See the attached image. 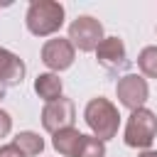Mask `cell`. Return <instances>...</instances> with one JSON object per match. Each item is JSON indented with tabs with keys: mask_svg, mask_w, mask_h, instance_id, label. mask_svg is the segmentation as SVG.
Instances as JSON below:
<instances>
[{
	"mask_svg": "<svg viewBox=\"0 0 157 157\" xmlns=\"http://www.w3.org/2000/svg\"><path fill=\"white\" fill-rule=\"evenodd\" d=\"M64 5L56 0H32L25 15V25L34 37H54L64 27Z\"/></svg>",
	"mask_w": 157,
	"mask_h": 157,
	"instance_id": "6da1fadb",
	"label": "cell"
},
{
	"mask_svg": "<svg viewBox=\"0 0 157 157\" xmlns=\"http://www.w3.org/2000/svg\"><path fill=\"white\" fill-rule=\"evenodd\" d=\"M83 120L86 125L91 128V135H96L98 140L108 142L118 135V128H120V113L115 108V103H110L108 98L98 96V98H91L83 108Z\"/></svg>",
	"mask_w": 157,
	"mask_h": 157,
	"instance_id": "7a4b0ae2",
	"label": "cell"
},
{
	"mask_svg": "<svg viewBox=\"0 0 157 157\" xmlns=\"http://www.w3.org/2000/svg\"><path fill=\"white\" fill-rule=\"evenodd\" d=\"M157 137V115L150 110V108H137L128 115V123H125V132H123V140L128 147L132 150H150L152 142Z\"/></svg>",
	"mask_w": 157,
	"mask_h": 157,
	"instance_id": "3957f363",
	"label": "cell"
},
{
	"mask_svg": "<svg viewBox=\"0 0 157 157\" xmlns=\"http://www.w3.org/2000/svg\"><path fill=\"white\" fill-rule=\"evenodd\" d=\"M103 39H105L103 25H101V20H96L91 15H78L69 25V42L78 52H96Z\"/></svg>",
	"mask_w": 157,
	"mask_h": 157,
	"instance_id": "277c9868",
	"label": "cell"
},
{
	"mask_svg": "<svg viewBox=\"0 0 157 157\" xmlns=\"http://www.w3.org/2000/svg\"><path fill=\"white\" fill-rule=\"evenodd\" d=\"M42 64L52 71V74H59V71H66L74 59H76V47L69 42V37H52L42 44Z\"/></svg>",
	"mask_w": 157,
	"mask_h": 157,
	"instance_id": "5b68a950",
	"label": "cell"
},
{
	"mask_svg": "<svg viewBox=\"0 0 157 157\" xmlns=\"http://www.w3.org/2000/svg\"><path fill=\"white\" fill-rule=\"evenodd\" d=\"M115 96H118L120 105H125L130 113L137 110V108H145V103L150 98L147 78L140 76V74H125V76H120L118 83H115Z\"/></svg>",
	"mask_w": 157,
	"mask_h": 157,
	"instance_id": "8992f818",
	"label": "cell"
},
{
	"mask_svg": "<svg viewBox=\"0 0 157 157\" xmlns=\"http://www.w3.org/2000/svg\"><path fill=\"white\" fill-rule=\"evenodd\" d=\"M74 120H76V105L66 96H61L52 103H44V108H42V128L52 135H56L66 128H74Z\"/></svg>",
	"mask_w": 157,
	"mask_h": 157,
	"instance_id": "52a82bcc",
	"label": "cell"
},
{
	"mask_svg": "<svg viewBox=\"0 0 157 157\" xmlns=\"http://www.w3.org/2000/svg\"><path fill=\"white\" fill-rule=\"evenodd\" d=\"M96 59L103 69L108 71H115V69H123L128 64V49H125V42L120 37H105L98 49H96Z\"/></svg>",
	"mask_w": 157,
	"mask_h": 157,
	"instance_id": "ba28073f",
	"label": "cell"
},
{
	"mask_svg": "<svg viewBox=\"0 0 157 157\" xmlns=\"http://www.w3.org/2000/svg\"><path fill=\"white\" fill-rule=\"evenodd\" d=\"M25 74H27L25 61L15 52L0 47V88L2 86H17V83H22Z\"/></svg>",
	"mask_w": 157,
	"mask_h": 157,
	"instance_id": "9c48e42d",
	"label": "cell"
},
{
	"mask_svg": "<svg viewBox=\"0 0 157 157\" xmlns=\"http://www.w3.org/2000/svg\"><path fill=\"white\" fill-rule=\"evenodd\" d=\"M34 93L44 101V103H52L56 98H61L64 93V81L59 78V74H52V71H44L34 78Z\"/></svg>",
	"mask_w": 157,
	"mask_h": 157,
	"instance_id": "30bf717a",
	"label": "cell"
},
{
	"mask_svg": "<svg viewBox=\"0 0 157 157\" xmlns=\"http://www.w3.org/2000/svg\"><path fill=\"white\" fill-rule=\"evenodd\" d=\"M81 137H83V132H78L76 128H66V130L52 135V147L61 157H76L78 145H81Z\"/></svg>",
	"mask_w": 157,
	"mask_h": 157,
	"instance_id": "8fae6325",
	"label": "cell"
},
{
	"mask_svg": "<svg viewBox=\"0 0 157 157\" xmlns=\"http://www.w3.org/2000/svg\"><path fill=\"white\" fill-rule=\"evenodd\" d=\"M12 142L25 152V157H37L44 152V137H39V132L34 130H22L12 137Z\"/></svg>",
	"mask_w": 157,
	"mask_h": 157,
	"instance_id": "7c38bea8",
	"label": "cell"
},
{
	"mask_svg": "<svg viewBox=\"0 0 157 157\" xmlns=\"http://www.w3.org/2000/svg\"><path fill=\"white\" fill-rule=\"evenodd\" d=\"M137 69L142 71V76L147 78H157V47H145L137 54Z\"/></svg>",
	"mask_w": 157,
	"mask_h": 157,
	"instance_id": "4fadbf2b",
	"label": "cell"
},
{
	"mask_svg": "<svg viewBox=\"0 0 157 157\" xmlns=\"http://www.w3.org/2000/svg\"><path fill=\"white\" fill-rule=\"evenodd\" d=\"M76 157H105V142L98 140L96 135H83Z\"/></svg>",
	"mask_w": 157,
	"mask_h": 157,
	"instance_id": "5bb4252c",
	"label": "cell"
},
{
	"mask_svg": "<svg viewBox=\"0 0 157 157\" xmlns=\"http://www.w3.org/2000/svg\"><path fill=\"white\" fill-rule=\"evenodd\" d=\"M10 130H12V118H10V113H7V110H2V108H0V137H7V135H10Z\"/></svg>",
	"mask_w": 157,
	"mask_h": 157,
	"instance_id": "9a60e30c",
	"label": "cell"
},
{
	"mask_svg": "<svg viewBox=\"0 0 157 157\" xmlns=\"http://www.w3.org/2000/svg\"><path fill=\"white\" fill-rule=\"evenodd\" d=\"M0 157H25V152L15 142H7V145H0Z\"/></svg>",
	"mask_w": 157,
	"mask_h": 157,
	"instance_id": "2e32d148",
	"label": "cell"
},
{
	"mask_svg": "<svg viewBox=\"0 0 157 157\" xmlns=\"http://www.w3.org/2000/svg\"><path fill=\"white\" fill-rule=\"evenodd\" d=\"M137 157H157V150H152V147H150V150H142Z\"/></svg>",
	"mask_w": 157,
	"mask_h": 157,
	"instance_id": "e0dca14e",
	"label": "cell"
},
{
	"mask_svg": "<svg viewBox=\"0 0 157 157\" xmlns=\"http://www.w3.org/2000/svg\"><path fill=\"white\" fill-rule=\"evenodd\" d=\"M0 93H2V91H0Z\"/></svg>",
	"mask_w": 157,
	"mask_h": 157,
	"instance_id": "ac0fdd59",
	"label": "cell"
}]
</instances>
